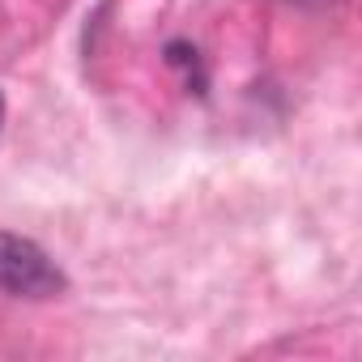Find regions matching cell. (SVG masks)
<instances>
[{"mask_svg":"<svg viewBox=\"0 0 362 362\" xmlns=\"http://www.w3.org/2000/svg\"><path fill=\"white\" fill-rule=\"evenodd\" d=\"M64 286L69 277L35 239L0 230V290H9L18 298H56L64 294Z\"/></svg>","mask_w":362,"mask_h":362,"instance_id":"obj_1","label":"cell"},{"mask_svg":"<svg viewBox=\"0 0 362 362\" xmlns=\"http://www.w3.org/2000/svg\"><path fill=\"white\" fill-rule=\"evenodd\" d=\"M0 119H5V98H0Z\"/></svg>","mask_w":362,"mask_h":362,"instance_id":"obj_2","label":"cell"}]
</instances>
